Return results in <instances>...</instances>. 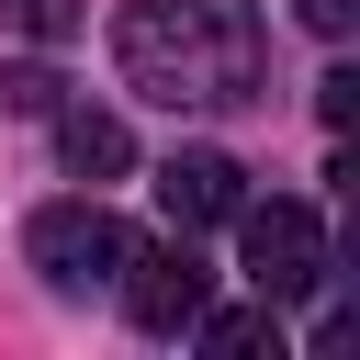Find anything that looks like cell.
I'll return each instance as SVG.
<instances>
[{"label": "cell", "instance_id": "obj_6", "mask_svg": "<svg viewBox=\"0 0 360 360\" xmlns=\"http://www.w3.org/2000/svg\"><path fill=\"white\" fill-rule=\"evenodd\" d=\"M56 158H68L79 180H112V169H135V135H124V112H90V101L68 112V101H56Z\"/></svg>", "mask_w": 360, "mask_h": 360}, {"label": "cell", "instance_id": "obj_9", "mask_svg": "<svg viewBox=\"0 0 360 360\" xmlns=\"http://www.w3.org/2000/svg\"><path fill=\"white\" fill-rule=\"evenodd\" d=\"M0 101H11V112H56L68 79H56V68H0Z\"/></svg>", "mask_w": 360, "mask_h": 360}, {"label": "cell", "instance_id": "obj_3", "mask_svg": "<svg viewBox=\"0 0 360 360\" xmlns=\"http://www.w3.org/2000/svg\"><path fill=\"white\" fill-rule=\"evenodd\" d=\"M225 225L248 236V281H259L270 304H292V292L326 281V225H315V202H236Z\"/></svg>", "mask_w": 360, "mask_h": 360}, {"label": "cell", "instance_id": "obj_5", "mask_svg": "<svg viewBox=\"0 0 360 360\" xmlns=\"http://www.w3.org/2000/svg\"><path fill=\"white\" fill-rule=\"evenodd\" d=\"M248 202V169L225 158V146H180L169 169H158V214H169V236H191V225H225Z\"/></svg>", "mask_w": 360, "mask_h": 360}, {"label": "cell", "instance_id": "obj_11", "mask_svg": "<svg viewBox=\"0 0 360 360\" xmlns=\"http://www.w3.org/2000/svg\"><path fill=\"white\" fill-rule=\"evenodd\" d=\"M349 11H360V0H292V22H304V34H326V45L349 34Z\"/></svg>", "mask_w": 360, "mask_h": 360}, {"label": "cell", "instance_id": "obj_10", "mask_svg": "<svg viewBox=\"0 0 360 360\" xmlns=\"http://www.w3.org/2000/svg\"><path fill=\"white\" fill-rule=\"evenodd\" d=\"M315 112H326V135H349L360 124V68H326L315 79Z\"/></svg>", "mask_w": 360, "mask_h": 360}, {"label": "cell", "instance_id": "obj_1", "mask_svg": "<svg viewBox=\"0 0 360 360\" xmlns=\"http://www.w3.org/2000/svg\"><path fill=\"white\" fill-rule=\"evenodd\" d=\"M112 68L169 112L259 101V11L248 0H124L112 11Z\"/></svg>", "mask_w": 360, "mask_h": 360}, {"label": "cell", "instance_id": "obj_2", "mask_svg": "<svg viewBox=\"0 0 360 360\" xmlns=\"http://www.w3.org/2000/svg\"><path fill=\"white\" fill-rule=\"evenodd\" d=\"M22 259H34L56 292H90V281H112V270L135 259V225H124L112 202H45V214L22 225Z\"/></svg>", "mask_w": 360, "mask_h": 360}, {"label": "cell", "instance_id": "obj_4", "mask_svg": "<svg viewBox=\"0 0 360 360\" xmlns=\"http://www.w3.org/2000/svg\"><path fill=\"white\" fill-rule=\"evenodd\" d=\"M112 281H124V315H135L146 338H191V315H202V292H214V270L191 259V236H169V248L135 236V259H124Z\"/></svg>", "mask_w": 360, "mask_h": 360}, {"label": "cell", "instance_id": "obj_8", "mask_svg": "<svg viewBox=\"0 0 360 360\" xmlns=\"http://www.w3.org/2000/svg\"><path fill=\"white\" fill-rule=\"evenodd\" d=\"M0 22H11V34H34V45H68V34L90 22V0H0Z\"/></svg>", "mask_w": 360, "mask_h": 360}, {"label": "cell", "instance_id": "obj_7", "mask_svg": "<svg viewBox=\"0 0 360 360\" xmlns=\"http://www.w3.org/2000/svg\"><path fill=\"white\" fill-rule=\"evenodd\" d=\"M191 338H202V349H225V360H236V349H270V338H281V304L259 292L248 315H191Z\"/></svg>", "mask_w": 360, "mask_h": 360}]
</instances>
